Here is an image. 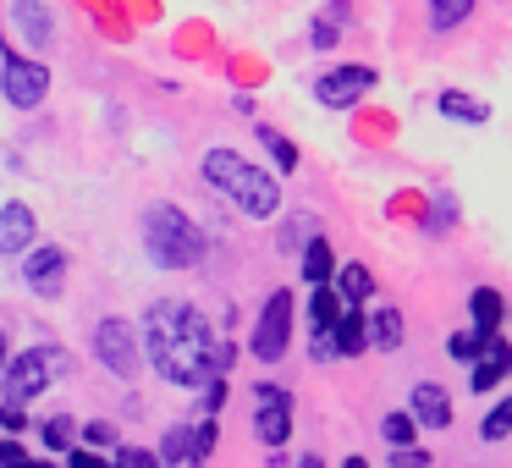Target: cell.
<instances>
[{"instance_id":"cell-1","label":"cell","mask_w":512,"mask_h":468,"mask_svg":"<svg viewBox=\"0 0 512 468\" xmlns=\"http://www.w3.org/2000/svg\"><path fill=\"white\" fill-rule=\"evenodd\" d=\"M138 336H144V364L166 386H204V380L226 375L237 358V347L226 336H215V325L193 303L177 298L149 303L144 320H138Z\"/></svg>"},{"instance_id":"cell-2","label":"cell","mask_w":512,"mask_h":468,"mask_svg":"<svg viewBox=\"0 0 512 468\" xmlns=\"http://www.w3.org/2000/svg\"><path fill=\"white\" fill-rule=\"evenodd\" d=\"M138 237H144V254L155 270H199L204 254H210V237H204V226L193 221L188 210H177V204H149L144 221H138Z\"/></svg>"},{"instance_id":"cell-3","label":"cell","mask_w":512,"mask_h":468,"mask_svg":"<svg viewBox=\"0 0 512 468\" xmlns=\"http://www.w3.org/2000/svg\"><path fill=\"white\" fill-rule=\"evenodd\" d=\"M199 171H204V182H210L215 193H226V199H232L243 215H254V221H270V215L281 210V177H270L265 166L243 160L237 149H204Z\"/></svg>"},{"instance_id":"cell-4","label":"cell","mask_w":512,"mask_h":468,"mask_svg":"<svg viewBox=\"0 0 512 468\" xmlns=\"http://www.w3.org/2000/svg\"><path fill=\"white\" fill-rule=\"evenodd\" d=\"M56 375H67V358H61V347H23V353L6 358V369H0V391H6V402H34L45 397V386Z\"/></svg>"},{"instance_id":"cell-5","label":"cell","mask_w":512,"mask_h":468,"mask_svg":"<svg viewBox=\"0 0 512 468\" xmlns=\"http://www.w3.org/2000/svg\"><path fill=\"white\" fill-rule=\"evenodd\" d=\"M94 358H100L116 380H133L138 369H144V336H138V325L122 320V314L100 320L94 325Z\"/></svg>"},{"instance_id":"cell-6","label":"cell","mask_w":512,"mask_h":468,"mask_svg":"<svg viewBox=\"0 0 512 468\" xmlns=\"http://www.w3.org/2000/svg\"><path fill=\"white\" fill-rule=\"evenodd\" d=\"M0 94H6L12 111H39L45 94H50V67L45 61L17 56L12 45H0Z\"/></svg>"},{"instance_id":"cell-7","label":"cell","mask_w":512,"mask_h":468,"mask_svg":"<svg viewBox=\"0 0 512 468\" xmlns=\"http://www.w3.org/2000/svg\"><path fill=\"white\" fill-rule=\"evenodd\" d=\"M292 309H298V298H292L287 287H276L265 298V309H259V320H254V336H248V353H254L259 364L287 358V347H292Z\"/></svg>"},{"instance_id":"cell-8","label":"cell","mask_w":512,"mask_h":468,"mask_svg":"<svg viewBox=\"0 0 512 468\" xmlns=\"http://www.w3.org/2000/svg\"><path fill=\"white\" fill-rule=\"evenodd\" d=\"M254 441L281 452L292 441V391L287 386H254Z\"/></svg>"},{"instance_id":"cell-9","label":"cell","mask_w":512,"mask_h":468,"mask_svg":"<svg viewBox=\"0 0 512 468\" xmlns=\"http://www.w3.org/2000/svg\"><path fill=\"white\" fill-rule=\"evenodd\" d=\"M67 248L61 243H34L23 254V287L34 292V298H61V287H67Z\"/></svg>"},{"instance_id":"cell-10","label":"cell","mask_w":512,"mask_h":468,"mask_svg":"<svg viewBox=\"0 0 512 468\" xmlns=\"http://www.w3.org/2000/svg\"><path fill=\"white\" fill-rule=\"evenodd\" d=\"M375 83H380L375 67H336V72H325V78H314V100H320L325 111H353Z\"/></svg>"},{"instance_id":"cell-11","label":"cell","mask_w":512,"mask_h":468,"mask_svg":"<svg viewBox=\"0 0 512 468\" xmlns=\"http://www.w3.org/2000/svg\"><path fill=\"white\" fill-rule=\"evenodd\" d=\"M507 375H512V342H501V336H490V342L479 347V358L468 364V380H474V391L485 397V391H496Z\"/></svg>"},{"instance_id":"cell-12","label":"cell","mask_w":512,"mask_h":468,"mask_svg":"<svg viewBox=\"0 0 512 468\" xmlns=\"http://www.w3.org/2000/svg\"><path fill=\"white\" fill-rule=\"evenodd\" d=\"M34 237H39V221H34V210H28L23 199L0 204V254H28Z\"/></svg>"},{"instance_id":"cell-13","label":"cell","mask_w":512,"mask_h":468,"mask_svg":"<svg viewBox=\"0 0 512 468\" xmlns=\"http://www.w3.org/2000/svg\"><path fill=\"white\" fill-rule=\"evenodd\" d=\"M408 413L419 430H446L452 424V397H446V386H435V380H419L408 397Z\"/></svg>"},{"instance_id":"cell-14","label":"cell","mask_w":512,"mask_h":468,"mask_svg":"<svg viewBox=\"0 0 512 468\" xmlns=\"http://www.w3.org/2000/svg\"><path fill=\"white\" fill-rule=\"evenodd\" d=\"M468 320H474L468 331L485 336V342L501 336V320H507V298H501V287H474L468 292Z\"/></svg>"},{"instance_id":"cell-15","label":"cell","mask_w":512,"mask_h":468,"mask_svg":"<svg viewBox=\"0 0 512 468\" xmlns=\"http://www.w3.org/2000/svg\"><path fill=\"white\" fill-rule=\"evenodd\" d=\"M331 336H336V358H358V353H364V347H369V309H364V303H342Z\"/></svg>"},{"instance_id":"cell-16","label":"cell","mask_w":512,"mask_h":468,"mask_svg":"<svg viewBox=\"0 0 512 468\" xmlns=\"http://www.w3.org/2000/svg\"><path fill=\"white\" fill-rule=\"evenodd\" d=\"M12 17H17V28H23V39L34 50H45L50 39H56V17H50L45 0H12Z\"/></svg>"},{"instance_id":"cell-17","label":"cell","mask_w":512,"mask_h":468,"mask_svg":"<svg viewBox=\"0 0 512 468\" xmlns=\"http://www.w3.org/2000/svg\"><path fill=\"white\" fill-rule=\"evenodd\" d=\"M298 270H303V281H309V287H325V281L336 276V254H331V243H325L320 232L298 248Z\"/></svg>"},{"instance_id":"cell-18","label":"cell","mask_w":512,"mask_h":468,"mask_svg":"<svg viewBox=\"0 0 512 468\" xmlns=\"http://www.w3.org/2000/svg\"><path fill=\"white\" fill-rule=\"evenodd\" d=\"M435 111L452 116V122H468V127H485V122H490V105L468 100L463 89H441V94H435Z\"/></svg>"},{"instance_id":"cell-19","label":"cell","mask_w":512,"mask_h":468,"mask_svg":"<svg viewBox=\"0 0 512 468\" xmlns=\"http://www.w3.org/2000/svg\"><path fill=\"white\" fill-rule=\"evenodd\" d=\"M342 23H347V6H342V0H331V6H325V12L309 23V50H336Z\"/></svg>"},{"instance_id":"cell-20","label":"cell","mask_w":512,"mask_h":468,"mask_svg":"<svg viewBox=\"0 0 512 468\" xmlns=\"http://www.w3.org/2000/svg\"><path fill=\"white\" fill-rule=\"evenodd\" d=\"M336 298H342V303H369V298H375V276H369V270L364 265H336Z\"/></svg>"},{"instance_id":"cell-21","label":"cell","mask_w":512,"mask_h":468,"mask_svg":"<svg viewBox=\"0 0 512 468\" xmlns=\"http://www.w3.org/2000/svg\"><path fill=\"white\" fill-rule=\"evenodd\" d=\"M402 336H408V325H402L397 309H369V342L386 347V353H397Z\"/></svg>"},{"instance_id":"cell-22","label":"cell","mask_w":512,"mask_h":468,"mask_svg":"<svg viewBox=\"0 0 512 468\" xmlns=\"http://www.w3.org/2000/svg\"><path fill=\"white\" fill-rule=\"evenodd\" d=\"M39 441H45V452H72V446H78V419H72V413L39 419Z\"/></svg>"},{"instance_id":"cell-23","label":"cell","mask_w":512,"mask_h":468,"mask_svg":"<svg viewBox=\"0 0 512 468\" xmlns=\"http://www.w3.org/2000/svg\"><path fill=\"white\" fill-rule=\"evenodd\" d=\"M424 17H430L435 34H452L457 23L474 17V0H424Z\"/></svg>"},{"instance_id":"cell-24","label":"cell","mask_w":512,"mask_h":468,"mask_svg":"<svg viewBox=\"0 0 512 468\" xmlns=\"http://www.w3.org/2000/svg\"><path fill=\"white\" fill-rule=\"evenodd\" d=\"M336 314H342V298H336V287L325 281V287L309 292V325L314 331H325V325H336Z\"/></svg>"},{"instance_id":"cell-25","label":"cell","mask_w":512,"mask_h":468,"mask_svg":"<svg viewBox=\"0 0 512 468\" xmlns=\"http://www.w3.org/2000/svg\"><path fill=\"white\" fill-rule=\"evenodd\" d=\"M380 441L397 452V446H419V424H413V413H386L380 419Z\"/></svg>"},{"instance_id":"cell-26","label":"cell","mask_w":512,"mask_h":468,"mask_svg":"<svg viewBox=\"0 0 512 468\" xmlns=\"http://www.w3.org/2000/svg\"><path fill=\"white\" fill-rule=\"evenodd\" d=\"M512 435V397H501L496 408L479 419V441H507Z\"/></svg>"},{"instance_id":"cell-27","label":"cell","mask_w":512,"mask_h":468,"mask_svg":"<svg viewBox=\"0 0 512 468\" xmlns=\"http://www.w3.org/2000/svg\"><path fill=\"white\" fill-rule=\"evenodd\" d=\"M116 441H122V435H116V424H111V419H89V424H78V446H94V452H111Z\"/></svg>"},{"instance_id":"cell-28","label":"cell","mask_w":512,"mask_h":468,"mask_svg":"<svg viewBox=\"0 0 512 468\" xmlns=\"http://www.w3.org/2000/svg\"><path fill=\"white\" fill-rule=\"evenodd\" d=\"M188 441H193V424H177V430H166V441H160V463H188Z\"/></svg>"},{"instance_id":"cell-29","label":"cell","mask_w":512,"mask_h":468,"mask_svg":"<svg viewBox=\"0 0 512 468\" xmlns=\"http://www.w3.org/2000/svg\"><path fill=\"white\" fill-rule=\"evenodd\" d=\"M215 457V419H204V424H193V441H188V463L199 468V463H210Z\"/></svg>"},{"instance_id":"cell-30","label":"cell","mask_w":512,"mask_h":468,"mask_svg":"<svg viewBox=\"0 0 512 468\" xmlns=\"http://www.w3.org/2000/svg\"><path fill=\"white\" fill-rule=\"evenodd\" d=\"M259 138H265V149H270V155H276V171H281V177H287V171L298 166V149H292V144H287V138H281V133H270V127H259Z\"/></svg>"},{"instance_id":"cell-31","label":"cell","mask_w":512,"mask_h":468,"mask_svg":"<svg viewBox=\"0 0 512 468\" xmlns=\"http://www.w3.org/2000/svg\"><path fill=\"white\" fill-rule=\"evenodd\" d=\"M111 463H116V468H155L160 457H155V452H144V446H127V441H116V446H111Z\"/></svg>"},{"instance_id":"cell-32","label":"cell","mask_w":512,"mask_h":468,"mask_svg":"<svg viewBox=\"0 0 512 468\" xmlns=\"http://www.w3.org/2000/svg\"><path fill=\"white\" fill-rule=\"evenodd\" d=\"M479 347H485V336H474V331H452L446 353H452L457 364H474V358H479Z\"/></svg>"},{"instance_id":"cell-33","label":"cell","mask_w":512,"mask_h":468,"mask_svg":"<svg viewBox=\"0 0 512 468\" xmlns=\"http://www.w3.org/2000/svg\"><path fill=\"white\" fill-rule=\"evenodd\" d=\"M424 226H430V232L457 226V199H452V193H446V199H435V210H430V221H424Z\"/></svg>"},{"instance_id":"cell-34","label":"cell","mask_w":512,"mask_h":468,"mask_svg":"<svg viewBox=\"0 0 512 468\" xmlns=\"http://www.w3.org/2000/svg\"><path fill=\"white\" fill-rule=\"evenodd\" d=\"M67 468H116V463H111L105 452H94V446H72V452H67Z\"/></svg>"},{"instance_id":"cell-35","label":"cell","mask_w":512,"mask_h":468,"mask_svg":"<svg viewBox=\"0 0 512 468\" xmlns=\"http://www.w3.org/2000/svg\"><path fill=\"white\" fill-rule=\"evenodd\" d=\"M226 408V375L204 380V413H221Z\"/></svg>"},{"instance_id":"cell-36","label":"cell","mask_w":512,"mask_h":468,"mask_svg":"<svg viewBox=\"0 0 512 468\" xmlns=\"http://www.w3.org/2000/svg\"><path fill=\"white\" fill-rule=\"evenodd\" d=\"M0 430H28V413H23V402H0Z\"/></svg>"},{"instance_id":"cell-37","label":"cell","mask_w":512,"mask_h":468,"mask_svg":"<svg viewBox=\"0 0 512 468\" xmlns=\"http://www.w3.org/2000/svg\"><path fill=\"white\" fill-rule=\"evenodd\" d=\"M314 358H320V364H331V358H336V336H331V325H325V331H314Z\"/></svg>"},{"instance_id":"cell-38","label":"cell","mask_w":512,"mask_h":468,"mask_svg":"<svg viewBox=\"0 0 512 468\" xmlns=\"http://www.w3.org/2000/svg\"><path fill=\"white\" fill-rule=\"evenodd\" d=\"M391 457H397L402 468H424V463H430V452H419V446H397Z\"/></svg>"},{"instance_id":"cell-39","label":"cell","mask_w":512,"mask_h":468,"mask_svg":"<svg viewBox=\"0 0 512 468\" xmlns=\"http://www.w3.org/2000/svg\"><path fill=\"white\" fill-rule=\"evenodd\" d=\"M17 457H23V446H17V441H0V468H12Z\"/></svg>"},{"instance_id":"cell-40","label":"cell","mask_w":512,"mask_h":468,"mask_svg":"<svg viewBox=\"0 0 512 468\" xmlns=\"http://www.w3.org/2000/svg\"><path fill=\"white\" fill-rule=\"evenodd\" d=\"M12 468H56V463H45V457H28V452H23V457H17Z\"/></svg>"},{"instance_id":"cell-41","label":"cell","mask_w":512,"mask_h":468,"mask_svg":"<svg viewBox=\"0 0 512 468\" xmlns=\"http://www.w3.org/2000/svg\"><path fill=\"white\" fill-rule=\"evenodd\" d=\"M6 358H12V347H6V331H0V369H6Z\"/></svg>"},{"instance_id":"cell-42","label":"cell","mask_w":512,"mask_h":468,"mask_svg":"<svg viewBox=\"0 0 512 468\" xmlns=\"http://www.w3.org/2000/svg\"><path fill=\"white\" fill-rule=\"evenodd\" d=\"M342 468H369V463H364V457H347V463H342Z\"/></svg>"},{"instance_id":"cell-43","label":"cell","mask_w":512,"mask_h":468,"mask_svg":"<svg viewBox=\"0 0 512 468\" xmlns=\"http://www.w3.org/2000/svg\"><path fill=\"white\" fill-rule=\"evenodd\" d=\"M298 468H325V463H320V457H303V463H298Z\"/></svg>"},{"instance_id":"cell-44","label":"cell","mask_w":512,"mask_h":468,"mask_svg":"<svg viewBox=\"0 0 512 468\" xmlns=\"http://www.w3.org/2000/svg\"><path fill=\"white\" fill-rule=\"evenodd\" d=\"M155 468H177V463H155Z\"/></svg>"}]
</instances>
